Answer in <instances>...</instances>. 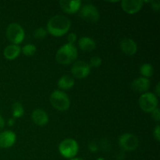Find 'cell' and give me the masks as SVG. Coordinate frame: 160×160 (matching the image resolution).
<instances>
[{
    "mask_svg": "<svg viewBox=\"0 0 160 160\" xmlns=\"http://www.w3.org/2000/svg\"><path fill=\"white\" fill-rule=\"evenodd\" d=\"M138 104L142 111L145 112H152L158 107V98L152 92H145L139 97Z\"/></svg>",
    "mask_w": 160,
    "mask_h": 160,
    "instance_id": "8992f818",
    "label": "cell"
},
{
    "mask_svg": "<svg viewBox=\"0 0 160 160\" xmlns=\"http://www.w3.org/2000/svg\"><path fill=\"white\" fill-rule=\"evenodd\" d=\"M58 149L62 157L71 159L78 155L79 152V145L74 139L66 138L59 143Z\"/></svg>",
    "mask_w": 160,
    "mask_h": 160,
    "instance_id": "277c9868",
    "label": "cell"
},
{
    "mask_svg": "<svg viewBox=\"0 0 160 160\" xmlns=\"http://www.w3.org/2000/svg\"><path fill=\"white\" fill-rule=\"evenodd\" d=\"M153 136L154 138L157 142H160V127L159 125H156V128L153 130Z\"/></svg>",
    "mask_w": 160,
    "mask_h": 160,
    "instance_id": "484cf974",
    "label": "cell"
},
{
    "mask_svg": "<svg viewBox=\"0 0 160 160\" xmlns=\"http://www.w3.org/2000/svg\"><path fill=\"white\" fill-rule=\"evenodd\" d=\"M6 35L9 42L19 45L24 40L25 32L21 25L17 23H12L8 25Z\"/></svg>",
    "mask_w": 160,
    "mask_h": 160,
    "instance_id": "5b68a950",
    "label": "cell"
},
{
    "mask_svg": "<svg viewBox=\"0 0 160 160\" xmlns=\"http://www.w3.org/2000/svg\"><path fill=\"white\" fill-rule=\"evenodd\" d=\"M37 48L33 44H27V45H23V48H21V52L23 53L24 56H32L35 54Z\"/></svg>",
    "mask_w": 160,
    "mask_h": 160,
    "instance_id": "44dd1931",
    "label": "cell"
},
{
    "mask_svg": "<svg viewBox=\"0 0 160 160\" xmlns=\"http://www.w3.org/2000/svg\"><path fill=\"white\" fill-rule=\"evenodd\" d=\"M5 127V120L4 119L2 118V117L0 116V130L3 129Z\"/></svg>",
    "mask_w": 160,
    "mask_h": 160,
    "instance_id": "f546056e",
    "label": "cell"
},
{
    "mask_svg": "<svg viewBox=\"0 0 160 160\" xmlns=\"http://www.w3.org/2000/svg\"><path fill=\"white\" fill-rule=\"evenodd\" d=\"M88 149L92 152H95L98 151V145L94 142H91L88 145Z\"/></svg>",
    "mask_w": 160,
    "mask_h": 160,
    "instance_id": "83f0119b",
    "label": "cell"
},
{
    "mask_svg": "<svg viewBox=\"0 0 160 160\" xmlns=\"http://www.w3.org/2000/svg\"><path fill=\"white\" fill-rule=\"evenodd\" d=\"M49 101L52 106L60 112L68 110L70 106L69 96L65 92L60 90H56L52 92L49 97Z\"/></svg>",
    "mask_w": 160,
    "mask_h": 160,
    "instance_id": "3957f363",
    "label": "cell"
},
{
    "mask_svg": "<svg viewBox=\"0 0 160 160\" xmlns=\"http://www.w3.org/2000/svg\"><path fill=\"white\" fill-rule=\"evenodd\" d=\"M150 85H151V84H150L149 79L143 78V77H140V78H137V79L134 80L132 81V83H131V88L134 92L144 94L145 92H148Z\"/></svg>",
    "mask_w": 160,
    "mask_h": 160,
    "instance_id": "9a60e30c",
    "label": "cell"
},
{
    "mask_svg": "<svg viewBox=\"0 0 160 160\" xmlns=\"http://www.w3.org/2000/svg\"><path fill=\"white\" fill-rule=\"evenodd\" d=\"M24 114V109L23 106L20 102H16L12 106V118L18 119L23 117Z\"/></svg>",
    "mask_w": 160,
    "mask_h": 160,
    "instance_id": "d6986e66",
    "label": "cell"
},
{
    "mask_svg": "<svg viewBox=\"0 0 160 160\" xmlns=\"http://www.w3.org/2000/svg\"><path fill=\"white\" fill-rule=\"evenodd\" d=\"M20 52H21V48L20 45L10 44L4 48L3 56L8 60H13L20 56Z\"/></svg>",
    "mask_w": 160,
    "mask_h": 160,
    "instance_id": "e0dca14e",
    "label": "cell"
},
{
    "mask_svg": "<svg viewBox=\"0 0 160 160\" xmlns=\"http://www.w3.org/2000/svg\"><path fill=\"white\" fill-rule=\"evenodd\" d=\"M156 96H159L160 95V84L158 83L156 86Z\"/></svg>",
    "mask_w": 160,
    "mask_h": 160,
    "instance_id": "4dcf8cb0",
    "label": "cell"
},
{
    "mask_svg": "<svg viewBox=\"0 0 160 160\" xmlns=\"http://www.w3.org/2000/svg\"><path fill=\"white\" fill-rule=\"evenodd\" d=\"M78 45L80 49L82 50L83 52H92L96 48V43L95 41L92 38L87 37V36L81 37L78 40Z\"/></svg>",
    "mask_w": 160,
    "mask_h": 160,
    "instance_id": "2e32d148",
    "label": "cell"
},
{
    "mask_svg": "<svg viewBox=\"0 0 160 160\" xmlns=\"http://www.w3.org/2000/svg\"><path fill=\"white\" fill-rule=\"evenodd\" d=\"M75 80L71 75H62L57 82V86L61 90H70L74 86Z\"/></svg>",
    "mask_w": 160,
    "mask_h": 160,
    "instance_id": "ac0fdd59",
    "label": "cell"
},
{
    "mask_svg": "<svg viewBox=\"0 0 160 160\" xmlns=\"http://www.w3.org/2000/svg\"><path fill=\"white\" fill-rule=\"evenodd\" d=\"M70 160H84V159H81V158H73V159H71Z\"/></svg>",
    "mask_w": 160,
    "mask_h": 160,
    "instance_id": "1f68e13d",
    "label": "cell"
},
{
    "mask_svg": "<svg viewBox=\"0 0 160 160\" xmlns=\"http://www.w3.org/2000/svg\"><path fill=\"white\" fill-rule=\"evenodd\" d=\"M78 51L74 45L67 43L58 49L56 54V59L59 64L63 66L73 63L78 59Z\"/></svg>",
    "mask_w": 160,
    "mask_h": 160,
    "instance_id": "7a4b0ae2",
    "label": "cell"
},
{
    "mask_svg": "<svg viewBox=\"0 0 160 160\" xmlns=\"http://www.w3.org/2000/svg\"><path fill=\"white\" fill-rule=\"evenodd\" d=\"M119 145L123 151L133 152L138 147L139 140L134 134L126 133L119 138Z\"/></svg>",
    "mask_w": 160,
    "mask_h": 160,
    "instance_id": "52a82bcc",
    "label": "cell"
},
{
    "mask_svg": "<svg viewBox=\"0 0 160 160\" xmlns=\"http://www.w3.org/2000/svg\"><path fill=\"white\" fill-rule=\"evenodd\" d=\"M17 141V135L12 131H4L0 133V148H9L13 146Z\"/></svg>",
    "mask_w": 160,
    "mask_h": 160,
    "instance_id": "4fadbf2b",
    "label": "cell"
},
{
    "mask_svg": "<svg viewBox=\"0 0 160 160\" xmlns=\"http://www.w3.org/2000/svg\"><path fill=\"white\" fill-rule=\"evenodd\" d=\"M79 15L84 20L90 23H96L100 18V13L95 6L86 4L80 9Z\"/></svg>",
    "mask_w": 160,
    "mask_h": 160,
    "instance_id": "ba28073f",
    "label": "cell"
},
{
    "mask_svg": "<svg viewBox=\"0 0 160 160\" xmlns=\"http://www.w3.org/2000/svg\"><path fill=\"white\" fill-rule=\"evenodd\" d=\"M120 48L125 55L129 56H134L138 52L137 43L129 38H125L121 40L120 42Z\"/></svg>",
    "mask_w": 160,
    "mask_h": 160,
    "instance_id": "7c38bea8",
    "label": "cell"
},
{
    "mask_svg": "<svg viewBox=\"0 0 160 160\" xmlns=\"http://www.w3.org/2000/svg\"><path fill=\"white\" fill-rule=\"evenodd\" d=\"M71 28V21L67 17L56 15L51 17L47 23L46 31L54 37H62L65 35Z\"/></svg>",
    "mask_w": 160,
    "mask_h": 160,
    "instance_id": "6da1fadb",
    "label": "cell"
},
{
    "mask_svg": "<svg viewBox=\"0 0 160 160\" xmlns=\"http://www.w3.org/2000/svg\"><path fill=\"white\" fill-rule=\"evenodd\" d=\"M151 113V116L152 117L153 120H155V121H157L159 122L160 120V110L159 108H156V109H155L154 110L152 111V112H150Z\"/></svg>",
    "mask_w": 160,
    "mask_h": 160,
    "instance_id": "d4e9b609",
    "label": "cell"
},
{
    "mask_svg": "<svg viewBox=\"0 0 160 160\" xmlns=\"http://www.w3.org/2000/svg\"><path fill=\"white\" fill-rule=\"evenodd\" d=\"M72 77L78 79H84L91 73V67L88 62L83 60L75 61L70 69Z\"/></svg>",
    "mask_w": 160,
    "mask_h": 160,
    "instance_id": "9c48e42d",
    "label": "cell"
},
{
    "mask_svg": "<svg viewBox=\"0 0 160 160\" xmlns=\"http://www.w3.org/2000/svg\"><path fill=\"white\" fill-rule=\"evenodd\" d=\"M48 32H47L46 29H45L44 28H38L37 29L34 30V33H33V35L38 40H43L46 38Z\"/></svg>",
    "mask_w": 160,
    "mask_h": 160,
    "instance_id": "7402d4cb",
    "label": "cell"
},
{
    "mask_svg": "<svg viewBox=\"0 0 160 160\" xmlns=\"http://www.w3.org/2000/svg\"><path fill=\"white\" fill-rule=\"evenodd\" d=\"M102 59L100 56H92V58L90 59V61H89V66L90 67H94V68H98L100 66L102 65Z\"/></svg>",
    "mask_w": 160,
    "mask_h": 160,
    "instance_id": "603a6c76",
    "label": "cell"
},
{
    "mask_svg": "<svg viewBox=\"0 0 160 160\" xmlns=\"http://www.w3.org/2000/svg\"><path fill=\"white\" fill-rule=\"evenodd\" d=\"M31 119L34 124L39 127H44L49 121L48 113L42 109H34L31 114Z\"/></svg>",
    "mask_w": 160,
    "mask_h": 160,
    "instance_id": "5bb4252c",
    "label": "cell"
},
{
    "mask_svg": "<svg viewBox=\"0 0 160 160\" xmlns=\"http://www.w3.org/2000/svg\"><path fill=\"white\" fill-rule=\"evenodd\" d=\"M96 160H106L104 159V158H102V157H99V158H98V159H97Z\"/></svg>",
    "mask_w": 160,
    "mask_h": 160,
    "instance_id": "d6a6232c",
    "label": "cell"
},
{
    "mask_svg": "<svg viewBox=\"0 0 160 160\" xmlns=\"http://www.w3.org/2000/svg\"><path fill=\"white\" fill-rule=\"evenodd\" d=\"M144 1L142 0H122L120 6L126 13L134 15L142 9Z\"/></svg>",
    "mask_w": 160,
    "mask_h": 160,
    "instance_id": "30bf717a",
    "label": "cell"
},
{
    "mask_svg": "<svg viewBox=\"0 0 160 160\" xmlns=\"http://www.w3.org/2000/svg\"><path fill=\"white\" fill-rule=\"evenodd\" d=\"M139 72H140V73L143 78H148V79L154 73V68H153V67L151 64L144 63L140 67Z\"/></svg>",
    "mask_w": 160,
    "mask_h": 160,
    "instance_id": "ffe728a7",
    "label": "cell"
},
{
    "mask_svg": "<svg viewBox=\"0 0 160 160\" xmlns=\"http://www.w3.org/2000/svg\"><path fill=\"white\" fill-rule=\"evenodd\" d=\"M59 4L62 10L67 14H75L81 8L82 2L80 0L68 1V0H61Z\"/></svg>",
    "mask_w": 160,
    "mask_h": 160,
    "instance_id": "8fae6325",
    "label": "cell"
},
{
    "mask_svg": "<svg viewBox=\"0 0 160 160\" xmlns=\"http://www.w3.org/2000/svg\"><path fill=\"white\" fill-rule=\"evenodd\" d=\"M149 3H151V7L153 10L159 11L160 8V2L158 0H154V1H149Z\"/></svg>",
    "mask_w": 160,
    "mask_h": 160,
    "instance_id": "4316f807",
    "label": "cell"
},
{
    "mask_svg": "<svg viewBox=\"0 0 160 160\" xmlns=\"http://www.w3.org/2000/svg\"><path fill=\"white\" fill-rule=\"evenodd\" d=\"M7 123H8V125H9V127H12L14 125V123H15V119H14V118H9V120H8Z\"/></svg>",
    "mask_w": 160,
    "mask_h": 160,
    "instance_id": "f1b7e54d",
    "label": "cell"
},
{
    "mask_svg": "<svg viewBox=\"0 0 160 160\" xmlns=\"http://www.w3.org/2000/svg\"><path fill=\"white\" fill-rule=\"evenodd\" d=\"M77 40H78V35H77L76 33L71 32L67 36V42H68L67 43L73 45L77 42Z\"/></svg>",
    "mask_w": 160,
    "mask_h": 160,
    "instance_id": "cb8c5ba5",
    "label": "cell"
}]
</instances>
